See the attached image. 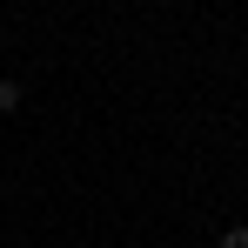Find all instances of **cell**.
Segmentation results:
<instances>
[{
	"mask_svg": "<svg viewBox=\"0 0 248 248\" xmlns=\"http://www.w3.org/2000/svg\"><path fill=\"white\" fill-rule=\"evenodd\" d=\"M20 94H27L20 81H0V114H14V108H20Z\"/></svg>",
	"mask_w": 248,
	"mask_h": 248,
	"instance_id": "6da1fadb",
	"label": "cell"
},
{
	"mask_svg": "<svg viewBox=\"0 0 248 248\" xmlns=\"http://www.w3.org/2000/svg\"><path fill=\"white\" fill-rule=\"evenodd\" d=\"M221 248H248V228H228V235H221Z\"/></svg>",
	"mask_w": 248,
	"mask_h": 248,
	"instance_id": "7a4b0ae2",
	"label": "cell"
}]
</instances>
